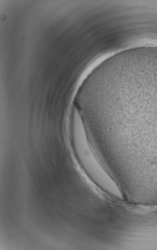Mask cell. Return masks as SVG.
Segmentation results:
<instances>
[{
    "label": "cell",
    "instance_id": "6da1fadb",
    "mask_svg": "<svg viewBox=\"0 0 157 250\" xmlns=\"http://www.w3.org/2000/svg\"><path fill=\"white\" fill-rule=\"evenodd\" d=\"M72 129L77 153L86 171L96 181L108 185L114 196L123 199L122 191L101 167L91 153L88 145L83 120L77 108L75 109L73 115Z\"/></svg>",
    "mask_w": 157,
    "mask_h": 250
}]
</instances>
